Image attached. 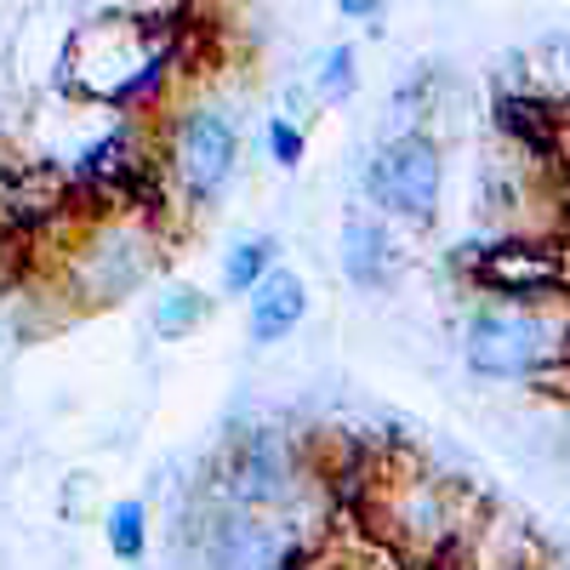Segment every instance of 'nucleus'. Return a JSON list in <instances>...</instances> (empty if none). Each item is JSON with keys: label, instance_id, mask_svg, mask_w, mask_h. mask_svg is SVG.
Listing matches in <instances>:
<instances>
[{"label": "nucleus", "instance_id": "4468645a", "mask_svg": "<svg viewBox=\"0 0 570 570\" xmlns=\"http://www.w3.org/2000/svg\"><path fill=\"white\" fill-rule=\"evenodd\" d=\"M303 155H308V137H303V126H292L285 115H274V120H268V160L292 171V166H303Z\"/></svg>", "mask_w": 570, "mask_h": 570}, {"label": "nucleus", "instance_id": "7ed1b4c3", "mask_svg": "<svg viewBox=\"0 0 570 570\" xmlns=\"http://www.w3.org/2000/svg\"><path fill=\"white\" fill-rule=\"evenodd\" d=\"M234 160H240V137H234V126L223 115H212V109L188 115L171 137V166H177L188 195H200V200H212L217 188H228Z\"/></svg>", "mask_w": 570, "mask_h": 570}, {"label": "nucleus", "instance_id": "9d476101", "mask_svg": "<svg viewBox=\"0 0 570 570\" xmlns=\"http://www.w3.org/2000/svg\"><path fill=\"white\" fill-rule=\"evenodd\" d=\"M274 268H279V240H274V234L234 240V246L223 252V292H228V297H252Z\"/></svg>", "mask_w": 570, "mask_h": 570}, {"label": "nucleus", "instance_id": "39448f33", "mask_svg": "<svg viewBox=\"0 0 570 570\" xmlns=\"http://www.w3.org/2000/svg\"><path fill=\"white\" fill-rule=\"evenodd\" d=\"M292 480H297V468H292V451H285L279 434H246L240 445H234L228 456V491L240 497L246 508H274L292 497Z\"/></svg>", "mask_w": 570, "mask_h": 570}, {"label": "nucleus", "instance_id": "9b49d317", "mask_svg": "<svg viewBox=\"0 0 570 570\" xmlns=\"http://www.w3.org/2000/svg\"><path fill=\"white\" fill-rule=\"evenodd\" d=\"M212 320V297L200 292V285H166L160 303H155V331L166 343H183V337H195V331Z\"/></svg>", "mask_w": 570, "mask_h": 570}, {"label": "nucleus", "instance_id": "f8f14e48", "mask_svg": "<svg viewBox=\"0 0 570 570\" xmlns=\"http://www.w3.org/2000/svg\"><path fill=\"white\" fill-rule=\"evenodd\" d=\"M104 537H109V553L120 564H137L142 553H149V508H142V497H120L104 519Z\"/></svg>", "mask_w": 570, "mask_h": 570}, {"label": "nucleus", "instance_id": "423d86ee", "mask_svg": "<svg viewBox=\"0 0 570 570\" xmlns=\"http://www.w3.org/2000/svg\"><path fill=\"white\" fill-rule=\"evenodd\" d=\"M383 513L394 519V537L411 542V548H422V553H434V548H445L456 537V513H451L440 480H405L383 502Z\"/></svg>", "mask_w": 570, "mask_h": 570}, {"label": "nucleus", "instance_id": "f03ea898", "mask_svg": "<svg viewBox=\"0 0 570 570\" xmlns=\"http://www.w3.org/2000/svg\"><path fill=\"white\" fill-rule=\"evenodd\" d=\"M440 188H445V160L428 137L405 131L389 137L383 149L365 160V195L376 212H389L400 223H434L440 217Z\"/></svg>", "mask_w": 570, "mask_h": 570}, {"label": "nucleus", "instance_id": "20e7f679", "mask_svg": "<svg viewBox=\"0 0 570 570\" xmlns=\"http://www.w3.org/2000/svg\"><path fill=\"white\" fill-rule=\"evenodd\" d=\"M473 279H480L485 292L508 297V303H548V297L564 292V263L542 246L513 240V246H491L473 263Z\"/></svg>", "mask_w": 570, "mask_h": 570}, {"label": "nucleus", "instance_id": "1a4fd4ad", "mask_svg": "<svg viewBox=\"0 0 570 570\" xmlns=\"http://www.w3.org/2000/svg\"><path fill=\"white\" fill-rule=\"evenodd\" d=\"M212 570H285L279 564V537L257 513L223 519L212 537Z\"/></svg>", "mask_w": 570, "mask_h": 570}, {"label": "nucleus", "instance_id": "0eeeda50", "mask_svg": "<svg viewBox=\"0 0 570 570\" xmlns=\"http://www.w3.org/2000/svg\"><path fill=\"white\" fill-rule=\"evenodd\" d=\"M303 320H308V285H303L297 268H274L257 292L246 297V337L257 348L285 343Z\"/></svg>", "mask_w": 570, "mask_h": 570}, {"label": "nucleus", "instance_id": "ddd939ff", "mask_svg": "<svg viewBox=\"0 0 570 570\" xmlns=\"http://www.w3.org/2000/svg\"><path fill=\"white\" fill-rule=\"evenodd\" d=\"M354 86H360L354 46H325V52H320V69H314V91H320L325 104H343V98H354Z\"/></svg>", "mask_w": 570, "mask_h": 570}, {"label": "nucleus", "instance_id": "6e6552de", "mask_svg": "<svg viewBox=\"0 0 570 570\" xmlns=\"http://www.w3.org/2000/svg\"><path fill=\"white\" fill-rule=\"evenodd\" d=\"M400 268H405V257L394 246L389 223L360 217V223L343 228V274L360 285V292H389V285L400 279Z\"/></svg>", "mask_w": 570, "mask_h": 570}, {"label": "nucleus", "instance_id": "f257e3e1", "mask_svg": "<svg viewBox=\"0 0 570 570\" xmlns=\"http://www.w3.org/2000/svg\"><path fill=\"white\" fill-rule=\"evenodd\" d=\"M564 354V331L542 303H497L468 314L462 325V360L491 383H525V376L553 371Z\"/></svg>", "mask_w": 570, "mask_h": 570}, {"label": "nucleus", "instance_id": "2eb2a0df", "mask_svg": "<svg viewBox=\"0 0 570 570\" xmlns=\"http://www.w3.org/2000/svg\"><path fill=\"white\" fill-rule=\"evenodd\" d=\"M376 7H383V0H337V12H343V18H371Z\"/></svg>", "mask_w": 570, "mask_h": 570}, {"label": "nucleus", "instance_id": "dca6fc26", "mask_svg": "<svg viewBox=\"0 0 570 570\" xmlns=\"http://www.w3.org/2000/svg\"><path fill=\"white\" fill-rule=\"evenodd\" d=\"M285 570H337V564H314V559H285Z\"/></svg>", "mask_w": 570, "mask_h": 570}]
</instances>
